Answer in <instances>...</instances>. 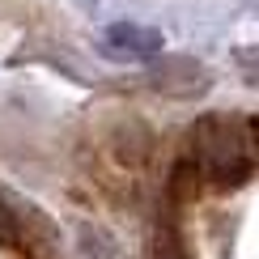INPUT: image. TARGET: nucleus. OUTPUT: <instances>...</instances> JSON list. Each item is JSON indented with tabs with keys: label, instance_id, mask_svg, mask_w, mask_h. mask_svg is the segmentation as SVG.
<instances>
[{
	"label": "nucleus",
	"instance_id": "obj_1",
	"mask_svg": "<svg viewBox=\"0 0 259 259\" xmlns=\"http://www.w3.org/2000/svg\"><path fill=\"white\" fill-rule=\"evenodd\" d=\"M187 153L191 170L217 179V183H238L251 170V136H246V119L234 115H204L187 132Z\"/></svg>",
	"mask_w": 259,
	"mask_h": 259
},
{
	"label": "nucleus",
	"instance_id": "obj_2",
	"mask_svg": "<svg viewBox=\"0 0 259 259\" xmlns=\"http://www.w3.org/2000/svg\"><path fill=\"white\" fill-rule=\"evenodd\" d=\"M111 42L119 51H157V34L153 30H140V26H111Z\"/></svg>",
	"mask_w": 259,
	"mask_h": 259
},
{
	"label": "nucleus",
	"instance_id": "obj_3",
	"mask_svg": "<svg viewBox=\"0 0 259 259\" xmlns=\"http://www.w3.org/2000/svg\"><path fill=\"white\" fill-rule=\"evenodd\" d=\"M242 72H246V81H251V85H259V47L255 51H242Z\"/></svg>",
	"mask_w": 259,
	"mask_h": 259
},
{
	"label": "nucleus",
	"instance_id": "obj_4",
	"mask_svg": "<svg viewBox=\"0 0 259 259\" xmlns=\"http://www.w3.org/2000/svg\"><path fill=\"white\" fill-rule=\"evenodd\" d=\"M246 136H251V161L259 157V119H246Z\"/></svg>",
	"mask_w": 259,
	"mask_h": 259
}]
</instances>
